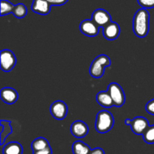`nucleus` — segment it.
<instances>
[{
	"mask_svg": "<svg viewBox=\"0 0 154 154\" xmlns=\"http://www.w3.org/2000/svg\"><path fill=\"white\" fill-rule=\"evenodd\" d=\"M22 145L18 142H10L2 149L3 154H23Z\"/></svg>",
	"mask_w": 154,
	"mask_h": 154,
	"instance_id": "obj_15",
	"label": "nucleus"
},
{
	"mask_svg": "<svg viewBox=\"0 0 154 154\" xmlns=\"http://www.w3.org/2000/svg\"><path fill=\"white\" fill-rule=\"evenodd\" d=\"M13 14L17 18H23L27 14V8L25 5L22 3H18L17 5H15L13 10Z\"/></svg>",
	"mask_w": 154,
	"mask_h": 154,
	"instance_id": "obj_19",
	"label": "nucleus"
},
{
	"mask_svg": "<svg viewBox=\"0 0 154 154\" xmlns=\"http://www.w3.org/2000/svg\"><path fill=\"white\" fill-rule=\"evenodd\" d=\"M72 135L77 138H83L88 134L89 128L87 123L81 120L75 121L72 124L70 128Z\"/></svg>",
	"mask_w": 154,
	"mask_h": 154,
	"instance_id": "obj_10",
	"label": "nucleus"
},
{
	"mask_svg": "<svg viewBox=\"0 0 154 154\" xmlns=\"http://www.w3.org/2000/svg\"><path fill=\"white\" fill-rule=\"evenodd\" d=\"M50 110L54 119L63 120L68 114V106L64 101H56L51 104Z\"/></svg>",
	"mask_w": 154,
	"mask_h": 154,
	"instance_id": "obj_6",
	"label": "nucleus"
},
{
	"mask_svg": "<svg viewBox=\"0 0 154 154\" xmlns=\"http://www.w3.org/2000/svg\"><path fill=\"white\" fill-rule=\"evenodd\" d=\"M50 143L48 140L45 137H38V138L35 139L32 143V149L33 152L35 151L42 150V149H45L46 148L49 147Z\"/></svg>",
	"mask_w": 154,
	"mask_h": 154,
	"instance_id": "obj_18",
	"label": "nucleus"
},
{
	"mask_svg": "<svg viewBox=\"0 0 154 154\" xmlns=\"http://www.w3.org/2000/svg\"><path fill=\"white\" fill-rule=\"evenodd\" d=\"M14 5L8 0H1V16L9 14L12 13Z\"/></svg>",
	"mask_w": 154,
	"mask_h": 154,
	"instance_id": "obj_20",
	"label": "nucleus"
},
{
	"mask_svg": "<svg viewBox=\"0 0 154 154\" xmlns=\"http://www.w3.org/2000/svg\"><path fill=\"white\" fill-rule=\"evenodd\" d=\"M1 124V134H0V145L2 146L4 144V142L5 139L7 138L8 136L11 134L13 131L12 127L11 125V122L8 120H1L0 122Z\"/></svg>",
	"mask_w": 154,
	"mask_h": 154,
	"instance_id": "obj_16",
	"label": "nucleus"
},
{
	"mask_svg": "<svg viewBox=\"0 0 154 154\" xmlns=\"http://www.w3.org/2000/svg\"><path fill=\"white\" fill-rule=\"evenodd\" d=\"M90 154H105V151H104L102 148L97 147L92 149L91 152H90Z\"/></svg>",
	"mask_w": 154,
	"mask_h": 154,
	"instance_id": "obj_26",
	"label": "nucleus"
},
{
	"mask_svg": "<svg viewBox=\"0 0 154 154\" xmlns=\"http://www.w3.org/2000/svg\"><path fill=\"white\" fill-rule=\"evenodd\" d=\"M146 110L148 113H150V115H153L154 116V99L151 100V101H149L145 107Z\"/></svg>",
	"mask_w": 154,
	"mask_h": 154,
	"instance_id": "obj_23",
	"label": "nucleus"
},
{
	"mask_svg": "<svg viewBox=\"0 0 154 154\" xmlns=\"http://www.w3.org/2000/svg\"><path fill=\"white\" fill-rule=\"evenodd\" d=\"M111 59L105 54H101L94 59L90 67V74L95 79L102 78L105 73V69L111 66Z\"/></svg>",
	"mask_w": 154,
	"mask_h": 154,
	"instance_id": "obj_3",
	"label": "nucleus"
},
{
	"mask_svg": "<svg viewBox=\"0 0 154 154\" xmlns=\"http://www.w3.org/2000/svg\"><path fill=\"white\" fill-rule=\"evenodd\" d=\"M138 3L143 8H153L154 0H137Z\"/></svg>",
	"mask_w": 154,
	"mask_h": 154,
	"instance_id": "obj_22",
	"label": "nucleus"
},
{
	"mask_svg": "<svg viewBox=\"0 0 154 154\" xmlns=\"http://www.w3.org/2000/svg\"><path fill=\"white\" fill-rule=\"evenodd\" d=\"M120 34V28L118 24L111 21L110 24L103 27L104 37L108 40H114L117 39Z\"/></svg>",
	"mask_w": 154,
	"mask_h": 154,
	"instance_id": "obj_11",
	"label": "nucleus"
},
{
	"mask_svg": "<svg viewBox=\"0 0 154 154\" xmlns=\"http://www.w3.org/2000/svg\"><path fill=\"white\" fill-rule=\"evenodd\" d=\"M96 101L99 105L105 108H111L114 106L112 98L108 91L99 92L96 95Z\"/></svg>",
	"mask_w": 154,
	"mask_h": 154,
	"instance_id": "obj_14",
	"label": "nucleus"
},
{
	"mask_svg": "<svg viewBox=\"0 0 154 154\" xmlns=\"http://www.w3.org/2000/svg\"><path fill=\"white\" fill-rule=\"evenodd\" d=\"M92 20L99 27H105L111 22V16L105 9L99 8L93 11L92 14Z\"/></svg>",
	"mask_w": 154,
	"mask_h": 154,
	"instance_id": "obj_8",
	"label": "nucleus"
},
{
	"mask_svg": "<svg viewBox=\"0 0 154 154\" xmlns=\"http://www.w3.org/2000/svg\"><path fill=\"white\" fill-rule=\"evenodd\" d=\"M108 91L109 92L115 107H121L126 101V96L121 86L116 82H112L108 85Z\"/></svg>",
	"mask_w": 154,
	"mask_h": 154,
	"instance_id": "obj_4",
	"label": "nucleus"
},
{
	"mask_svg": "<svg viewBox=\"0 0 154 154\" xmlns=\"http://www.w3.org/2000/svg\"><path fill=\"white\" fill-rule=\"evenodd\" d=\"M143 139L149 144L154 143V125H150L143 134Z\"/></svg>",
	"mask_w": 154,
	"mask_h": 154,
	"instance_id": "obj_21",
	"label": "nucleus"
},
{
	"mask_svg": "<svg viewBox=\"0 0 154 154\" xmlns=\"http://www.w3.org/2000/svg\"><path fill=\"white\" fill-rule=\"evenodd\" d=\"M92 149L84 142L77 140L72 144V152L74 154H90Z\"/></svg>",
	"mask_w": 154,
	"mask_h": 154,
	"instance_id": "obj_17",
	"label": "nucleus"
},
{
	"mask_svg": "<svg viewBox=\"0 0 154 154\" xmlns=\"http://www.w3.org/2000/svg\"><path fill=\"white\" fill-rule=\"evenodd\" d=\"M1 67L2 70L8 72L14 69L17 63V59L13 51L8 49H5L1 51Z\"/></svg>",
	"mask_w": 154,
	"mask_h": 154,
	"instance_id": "obj_5",
	"label": "nucleus"
},
{
	"mask_svg": "<svg viewBox=\"0 0 154 154\" xmlns=\"http://www.w3.org/2000/svg\"><path fill=\"white\" fill-rule=\"evenodd\" d=\"M132 119H126V120H125V124H126V125H131V124H132Z\"/></svg>",
	"mask_w": 154,
	"mask_h": 154,
	"instance_id": "obj_27",
	"label": "nucleus"
},
{
	"mask_svg": "<svg viewBox=\"0 0 154 154\" xmlns=\"http://www.w3.org/2000/svg\"><path fill=\"white\" fill-rule=\"evenodd\" d=\"M100 27L93 21L87 19L83 21L80 24V30L83 34L89 37H95L98 36Z\"/></svg>",
	"mask_w": 154,
	"mask_h": 154,
	"instance_id": "obj_7",
	"label": "nucleus"
},
{
	"mask_svg": "<svg viewBox=\"0 0 154 154\" xmlns=\"http://www.w3.org/2000/svg\"><path fill=\"white\" fill-rule=\"evenodd\" d=\"M51 5L47 0H33L32 10L41 15H47L51 12Z\"/></svg>",
	"mask_w": 154,
	"mask_h": 154,
	"instance_id": "obj_13",
	"label": "nucleus"
},
{
	"mask_svg": "<svg viewBox=\"0 0 154 154\" xmlns=\"http://www.w3.org/2000/svg\"><path fill=\"white\" fill-rule=\"evenodd\" d=\"M33 154H52V149H51V146H49L45 149L35 151V152H33Z\"/></svg>",
	"mask_w": 154,
	"mask_h": 154,
	"instance_id": "obj_25",
	"label": "nucleus"
},
{
	"mask_svg": "<svg viewBox=\"0 0 154 154\" xmlns=\"http://www.w3.org/2000/svg\"><path fill=\"white\" fill-rule=\"evenodd\" d=\"M114 125V119L111 112L101 110L96 116L95 128L101 134H105L111 131Z\"/></svg>",
	"mask_w": 154,
	"mask_h": 154,
	"instance_id": "obj_2",
	"label": "nucleus"
},
{
	"mask_svg": "<svg viewBox=\"0 0 154 154\" xmlns=\"http://www.w3.org/2000/svg\"><path fill=\"white\" fill-rule=\"evenodd\" d=\"M0 97L3 102L8 104H13L17 101L19 95L17 91L13 88H3L0 91Z\"/></svg>",
	"mask_w": 154,
	"mask_h": 154,
	"instance_id": "obj_12",
	"label": "nucleus"
},
{
	"mask_svg": "<svg viewBox=\"0 0 154 154\" xmlns=\"http://www.w3.org/2000/svg\"><path fill=\"white\" fill-rule=\"evenodd\" d=\"M150 30V14L146 8H141L136 11L133 18V31L135 36L144 38Z\"/></svg>",
	"mask_w": 154,
	"mask_h": 154,
	"instance_id": "obj_1",
	"label": "nucleus"
},
{
	"mask_svg": "<svg viewBox=\"0 0 154 154\" xmlns=\"http://www.w3.org/2000/svg\"><path fill=\"white\" fill-rule=\"evenodd\" d=\"M150 126L149 122L143 116H137L132 119L130 127L133 133L138 135H143L144 131Z\"/></svg>",
	"mask_w": 154,
	"mask_h": 154,
	"instance_id": "obj_9",
	"label": "nucleus"
},
{
	"mask_svg": "<svg viewBox=\"0 0 154 154\" xmlns=\"http://www.w3.org/2000/svg\"><path fill=\"white\" fill-rule=\"evenodd\" d=\"M47 1L51 4V6H60L66 4L69 0H47Z\"/></svg>",
	"mask_w": 154,
	"mask_h": 154,
	"instance_id": "obj_24",
	"label": "nucleus"
}]
</instances>
